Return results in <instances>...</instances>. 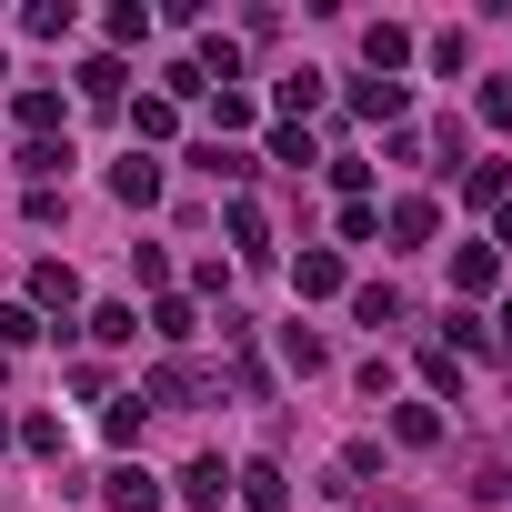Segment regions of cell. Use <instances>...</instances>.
Masks as SVG:
<instances>
[{
	"label": "cell",
	"mask_w": 512,
	"mask_h": 512,
	"mask_svg": "<svg viewBox=\"0 0 512 512\" xmlns=\"http://www.w3.org/2000/svg\"><path fill=\"white\" fill-rule=\"evenodd\" d=\"M191 402H221V382H211L201 362H151V382H141V412H191Z\"/></svg>",
	"instance_id": "1"
},
{
	"label": "cell",
	"mask_w": 512,
	"mask_h": 512,
	"mask_svg": "<svg viewBox=\"0 0 512 512\" xmlns=\"http://www.w3.org/2000/svg\"><path fill=\"white\" fill-rule=\"evenodd\" d=\"M31 312H41V322H61V332L81 322V272H71V262H51V251L31 262Z\"/></svg>",
	"instance_id": "2"
},
{
	"label": "cell",
	"mask_w": 512,
	"mask_h": 512,
	"mask_svg": "<svg viewBox=\"0 0 512 512\" xmlns=\"http://www.w3.org/2000/svg\"><path fill=\"white\" fill-rule=\"evenodd\" d=\"M292 292H302V302H332V292H352V262H342L332 241H312L302 262H292Z\"/></svg>",
	"instance_id": "3"
},
{
	"label": "cell",
	"mask_w": 512,
	"mask_h": 512,
	"mask_svg": "<svg viewBox=\"0 0 512 512\" xmlns=\"http://www.w3.org/2000/svg\"><path fill=\"white\" fill-rule=\"evenodd\" d=\"M382 231H392V251H422V241L442 231V201H432V191H402V201L382 211Z\"/></svg>",
	"instance_id": "4"
},
{
	"label": "cell",
	"mask_w": 512,
	"mask_h": 512,
	"mask_svg": "<svg viewBox=\"0 0 512 512\" xmlns=\"http://www.w3.org/2000/svg\"><path fill=\"white\" fill-rule=\"evenodd\" d=\"M101 502H111V512H161V472H151V462H111V472H101Z\"/></svg>",
	"instance_id": "5"
},
{
	"label": "cell",
	"mask_w": 512,
	"mask_h": 512,
	"mask_svg": "<svg viewBox=\"0 0 512 512\" xmlns=\"http://www.w3.org/2000/svg\"><path fill=\"white\" fill-rule=\"evenodd\" d=\"M221 231H231L241 262H272V221H262V201H251V191H231V201H221Z\"/></svg>",
	"instance_id": "6"
},
{
	"label": "cell",
	"mask_w": 512,
	"mask_h": 512,
	"mask_svg": "<svg viewBox=\"0 0 512 512\" xmlns=\"http://www.w3.org/2000/svg\"><path fill=\"white\" fill-rule=\"evenodd\" d=\"M322 101H332V71H282V81H272V111H282V121H302V131H312V111H322Z\"/></svg>",
	"instance_id": "7"
},
{
	"label": "cell",
	"mask_w": 512,
	"mask_h": 512,
	"mask_svg": "<svg viewBox=\"0 0 512 512\" xmlns=\"http://www.w3.org/2000/svg\"><path fill=\"white\" fill-rule=\"evenodd\" d=\"M492 282H502V251H492V241H462V251H452V302H482Z\"/></svg>",
	"instance_id": "8"
},
{
	"label": "cell",
	"mask_w": 512,
	"mask_h": 512,
	"mask_svg": "<svg viewBox=\"0 0 512 512\" xmlns=\"http://www.w3.org/2000/svg\"><path fill=\"white\" fill-rule=\"evenodd\" d=\"M231 492H241V512H292V482H282V462H241V472H231Z\"/></svg>",
	"instance_id": "9"
},
{
	"label": "cell",
	"mask_w": 512,
	"mask_h": 512,
	"mask_svg": "<svg viewBox=\"0 0 512 512\" xmlns=\"http://www.w3.org/2000/svg\"><path fill=\"white\" fill-rule=\"evenodd\" d=\"M191 171H201V181H221V191H241V181L262 171V161H251L241 141H201V151H191Z\"/></svg>",
	"instance_id": "10"
},
{
	"label": "cell",
	"mask_w": 512,
	"mask_h": 512,
	"mask_svg": "<svg viewBox=\"0 0 512 512\" xmlns=\"http://www.w3.org/2000/svg\"><path fill=\"white\" fill-rule=\"evenodd\" d=\"M362 61H372V81H392V71L412 61V31H402V21H362Z\"/></svg>",
	"instance_id": "11"
},
{
	"label": "cell",
	"mask_w": 512,
	"mask_h": 512,
	"mask_svg": "<svg viewBox=\"0 0 512 512\" xmlns=\"http://www.w3.org/2000/svg\"><path fill=\"white\" fill-rule=\"evenodd\" d=\"M111 201H131V211H151V201H161V161H151V151H131V161H111Z\"/></svg>",
	"instance_id": "12"
},
{
	"label": "cell",
	"mask_w": 512,
	"mask_h": 512,
	"mask_svg": "<svg viewBox=\"0 0 512 512\" xmlns=\"http://www.w3.org/2000/svg\"><path fill=\"white\" fill-rule=\"evenodd\" d=\"M181 502H191V512H221V502H231V462H221V452H201V462L181 472Z\"/></svg>",
	"instance_id": "13"
},
{
	"label": "cell",
	"mask_w": 512,
	"mask_h": 512,
	"mask_svg": "<svg viewBox=\"0 0 512 512\" xmlns=\"http://www.w3.org/2000/svg\"><path fill=\"white\" fill-rule=\"evenodd\" d=\"M512 201V171L502 161H462V211H502Z\"/></svg>",
	"instance_id": "14"
},
{
	"label": "cell",
	"mask_w": 512,
	"mask_h": 512,
	"mask_svg": "<svg viewBox=\"0 0 512 512\" xmlns=\"http://www.w3.org/2000/svg\"><path fill=\"white\" fill-rule=\"evenodd\" d=\"M352 111H362V121H392V131H402L412 91H402V81H352Z\"/></svg>",
	"instance_id": "15"
},
{
	"label": "cell",
	"mask_w": 512,
	"mask_h": 512,
	"mask_svg": "<svg viewBox=\"0 0 512 512\" xmlns=\"http://www.w3.org/2000/svg\"><path fill=\"white\" fill-rule=\"evenodd\" d=\"M151 332H161V342L181 352V342L201 332V312H191V292H161V302H151Z\"/></svg>",
	"instance_id": "16"
},
{
	"label": "cell",
	"mask_w": 512,
	"mask_h": 512,
	"mask_svg": "<svg viewBox=\"0 0 512 512\" xmlns=\"http://www.w3.org/2000/svg\"><path fill=\"white\" fill-rule=\"evenodd\" d=\"M442 352L462 362V352H492V322L472 312V302H452V322H442Z\"/></svg>",
	"instance_id": "17"
},
{
	"label": "cell",
	"mask_w": 512,
	"mask_h": 512,
	"mask_svg": "<svg viewBox=\"0 0 512 512\" xmlns=\"http://www.w3.org/2000/svg\"><path fill=\"white\" fill-rule=\"evenodd\" d=\"M121 81H131L121 51H91V61H81V101H121Z\"/></svg>",
	"instance_id": "18"
},
{
	"label": "cell",
	"mask_w": 512,
	"mask_h": 512,
	"mask_svg": "<svg viewBox=\"0 0 512 512\" xmlns=\"http://www.w3.org/2000/svg\"><path fill=\"white\" fill-rule=\"evenodd\" d=\"M21 171H31V191H51L71 171V141H21Z\"/></svg>",
	"instance_id": "19"
},
{
	"label": "cell",
	"mask_w": 512,
	"mask_h": 512,
	"mask_svg": "<svg viewBox=\"0 0 512 512\" xmlns=\"http://www.w3.org/2000/svg\"><path fill=\"white\" fill-rule=\"evenodd\" d=\"M392 442L432 452V442H442V412H432V402H402V412H392Z\"/></svg>",
	"instance_id": "20"
},
{
	"label": "cell",
	"mask_w": 512,
	"mask_h": 512,
	"mask_svg": "<svg viewBox=\"0 0 512 512\" xmlns=\"http://www.w3.org/2000/svg\"><path fill=\"white\" fill-rule=\"evenodd\" d=\"M21 131L31 141H61V91H21Z\"/></svg>",
	"instance_id": "21"
},
{
	"label": "cell",
	"mask_w": 512,
	"mask_h": 512,
	"mask_svg": "<svg viewBox=\"0 0 512 512\" xmlns=\"http://www.w3.org/2000/svg\"><path fill=\"white\" fill-rule=\"evenodd\" d=\"M131 131H141V141H171V131H181V111H171L161 91H141V101H131Z\"/></svg>",
	"instance_id": "22"
},
{
	"label": "cell",
	"mask_w": 512,
	"mask_h": 512,
	"mask_svg": "<svg viewBox=\"0 0 512 512\" xmlns=\"http://www.w3.org/2000/svg\"><path fill=\"white\" fill-rule=\"evenodd\" d=\"M272 161H292V171H312V161H322V141H312L302 121H272Z\"/></svg>",
	"instance_id": "23"
},
{
	"label": "cell",
	"mask_w": 512,
	"mask_h": 512,
	"mask_svg": "<svg viewBox=\"0 0 512 512\" xmlns=\"http://www.w3.org/2000/svg\"><path fill=\"white\" fill-rule=\"evenodd\" d=\"M81 322H91V342H131V332H141V312H131V302H91Z\"/></svg>",
	"instance_id": "24"
},
{
	"label": "cell",
	"mask_w": 512,
	"mask_h": 512,
	"mask_svg": "<svg viewBox=\"0 0 512 512\" xmlns=\"http://www.w3.org/2000/svg\"><path fill=\"white\" fill-rule=\"evenodd\" d=\"M282 362H292V372H302V382H312V372H322V362H332V352H322V332H302V322H282Z\"/></svg>",
	"instance_id": "25"
},
{
	"label": "cell",
	"mask_w": 512,
	"mask_h": 512,
	"mask_svg": "<svg viewBox=\"0 0 512 512\" xmlns=\"http://www.w3.org/2000/svg\"><path fill=\"white\" fill-rule=\"evenodd\" d=\"M11 442H21V452H41V462H61V442H71V432H61V412H31Z\"/></svg>",
	"instance_id": "26"
},
{
	"label": "cell",
	"mask_w": 512,
	"mask_h": 512,
	"mask_svg": "<svg viewBox=\"0 0 512 512\" xmlns=\"http://www.w3.org/2000/svg\"><path fill=\"white\" fill-rule=\"evenodd\" d=\"M352 312L382 332V322H402V292H392V282H362V292H352Z\"/></svg>",
	"instance_id": "27"
},
{
	"label": "cell",
	"mask_w": 512,
	"mask_h": 512,
	"mask_svg": "<svg viewBox=\"0 0 512 512\" xmlns=\"http://www.w3.org/2000/svg\"><path fill=\"white\" fill-rule=\"evenodd\" d=\"M21 31H31V41H61V31H71V0H31Z\"/></svg>",
	"instance_id": "28"
},
{
	"label": "cell",
	"mask_w": 512,
	"mask_h": 512,
	"mask_svg": "<svg viewBox=\"0 0 512 512\" xmlns=\"http://www.w3.org/2000/svg\"><path fill=\"white\" fill-rule=\"evenodd\" d=\"M41 332H51V322H41L31 302H0V342H11V352H21V342H41Z\"/></svg>",
	"instance_id": "29"
},
{
	"label": "cell",
	"mask_w": 512,
	"mask_h": 512,
	"mask_svg": "<svg viewBox=\"0 0 512 512\" xmlns=\"http://www.w3.org/2000/svg\"><path fill=\"white\" fill-rule=\"evenodd\" d=\"M211 121H221L211 141H231V131H251V121H262V111H251V91H221V101H211Z\"/></svg>",
	"instance_id": "30"
},
{
	"label": "cell",
	"mask_w": 512,
	"mask_h": 512,
	"mask_svg": "<svg viewBox=\"0 0 512 512\" xmlns=\"http://www.w3.org/2000/svg\"><path fill=\"white\" fill-rule=\"evenodd\" d=\"M201 91H211V81H201V61H171V71H161V101H171V111H181V101H201Z\"/></svg>",
	"instance_id": "31"
},
{
	"label": "cell",
	"mask_w": 512,
	"mask_h": 512,
	"mask_svg": "<svg viewBox=\"0 0 512 512\" xmlns=\"http://www.w3.org/2000/svg\"><path fill=\"white\" fill-rule=\"evenodd\" d=\"M332 472H342V492H352V482H372V472H382V442H342V462H332Z\"/></svg>",
	"instance_id": "32"
},
{
	"label": "cell",
	"mask_w": 512,
	"mask_h": 512,
	"mask_svg": "<svg viewBox=\"0 0 512 512\" xmlns=\"http://www.w3.org/2000/svg\"><path fill=\"white\" fill-rule=\"evenodd\" d=\"M472 121H492V131H512V81H482V91H472Z\"/></svg>",
	"instance_id": "33"
},
{
	"label": "cell",
	"mask_w": 512,
	"mask_h": 512,
	"mask_svg": "<svg viewBox=\"0 0 512 512\" xmlns=\"http://www.w3.org/2000/svg\"><path fill=\"white\" fill-rule=\"evenodd\" d=\"M111 41H121V51L151 41V0H121V11H111Z\"/></svg>",
	"instance_id": "34"
},
{
	"label": "cell",
	"mask_w": 512,
	"mask_h": 512,
	"mask_svg": "<svg viewBox=\"0 0 512 512\" xmlns=\"http://www.w3.org/2000/svg\"><path fill=\"white\" fill-rule=\"evenodd\" d=\"M131 272H141L151 292H171V251H161V241H141V251H131Z\"/></svg>",
	"instance_id": "35"
},
{
	"label": "cell",
	"mask_w": 512,
	"mask_h": 512,
	"mask_svg": "<svg viewBox=\"0 0 512 512\" xmlns=\"http://www.w3.org/2000/svg\"><path fill=\"white\" fill-rule=\"evenodd\" d=\"M332 191L342 201H372V161H332Z\"/></svg>",
	"instance_id": "36"
},
{
	"label": "cell",
	"mask_w": 512,
	"mask_h": 512,
	"mask_svg": "<svg viewBox=\"0 0 512 512\" xmlns=\"http://www.w3.org/2000/svg\"><path fill=\"white\" fill-rule=\"evenodd\" d=\"M342 241H382V211L372 201H342Z\"/></svg>",
	"instance_id": "37"
},
{
	"label": "cell",
	"mask_w": 512,
	"mask_h": 512,
	"mask_svg": "<svg viewBox=\"0 0 512 512\" xmlns=\"http://www.w3.org/2000/svg\"><path fill=\"white\" fill-rule=\"evenodd\" d=\"M141 422H151V412H141V392H131V402H111V442H121V452L141 442Z\"/></svg>",
	"instance_id": "38"
},
{
	"label": "cell",
	"mask_w": 512,
	"mask_h": 512,
	"mask_svg": "<svg viewBox=\"0 0 512 512\" xmlns=\"http://www.w3.org/2000/svg\"><path fill=\"white\" fill-rule=\"evenodd\" d=\"M492 251H512V201H502V211H492Z\"/></svg>",
	"instance_id": "39"
},
{
	"label": "cell",
	"mask_w": 512,
	"mask_h": 512,
	"mask_svg": "<svg viewBox=\"0 0 512 512\" xmlns=\"http://www.w3.org/2000/svg\"><path fill=\"white\" fill-rule=\"evenodd\" d=\"M492 342H512V302H502V312H492Z\"/></svg>",
	"instance_id": "40"
},
{
	"label": "cell",
	"mask_w": 512,
	"mask_h": 512,
	"mask_svg": "<svg viewBox=\"0 0 512 512\" xmlns=\"http://www.w3.org/2000/svg\"><path fill=\"white\" fill-rule=\"evenodd\" d=\"M11 432H21V422H11V412H0V442H11Z\"/></svg>",
	"instance_id": "41"
}]
</instances>
